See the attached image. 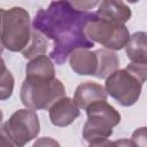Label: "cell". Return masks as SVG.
I'll use <instances>...</instances> for the list:
<instances>
[{"mask_svg":"<svg viewBox=\"0 0 147 147\" xmlns=\"http://www.w3.org/2000/svg\"><path fill=\"white\" fill-rule=\"evenodd\" d=\"M70 68L80 76H95L98 70V55L95 51L76 49L69 56Z\"/></svg>","mask_w":147,"mask_h":147,"instance_id":"obj_10","label":"cell"},{"mask_svg":"<svg viewBox=\"0 0 147 147\" xmlns=\"http://www.w3.org/2000/svg\"><path fill=\"white\" fill-rule=\"evenodd\" d=\"M25 74L29 78H40V79H54L55 68L52 59L46 55H39L31 59L26 67Z\"/></svg>","mask_w":147,"mask_h":147,"instance_id":"obj_12","label":"cell"},{"mask_svg":"<svg viewBox=\"0 0 147 147\" xmlns=\"http://www.w3.org/2000/svg\"><path fill=\"white\" fill-rule=\"evenodd\" d=\"M14 90V77L9 70H7L5 63L2 62V74H1V92L0 99L6 100L13 94Z\"/></svg>","mask_w":147,"mask_h":147,"instance_id":"obj_16","label":"cell"},{"mask_svg":"<svg viewBox=\"0 0 147 147\" xmlns=\"http://www.w3.org/2000/svg\"><path fill=\"white\" fill-rule=\"evenodd\" d=\"M95 15L102 20L118 24H125L131 18V9L123 1L105 0L99 3Z\"/></svg>","mask_w":147,"mask_h":147,"instance_id":"obj_11","label":"cell"},{"mask_svg":"<svg viewBox=\"0 0 147 147\" xmlns=\"http://www.w3.org/2000/svg\"><path fill=\"white\" fill-rule=\"evenodd\" d=\"M131 138L137 147H147V126L134 130Z\"/></svg>","mask_w":147,"mask_h":147,"instance_id":"obj_18","label":"cell"},{"mask_svg":"<svg viewBox=\"0 0 147 147\" xmlns=\"http://www.w3.org/2000/svg\"><path fill=\"white\" fill-rule=\"evenodd\" d=\"M109 147H137L133 140L131 139H117L115 141H110Z\"/></svg>","mask_w":147,"mask_h":147,"instance_id":"obj_21","label":"cell"},{"mask_svg":"<svg viewBox=\"0 0 147 147\" xmlns=\"http://www.w3.org/2000/svg\"><path fill=\"white\" fill-rule=\"evenodd\" d=\"M32 147H61V146L57 140L51 137H41L33 142Z\"/></svg>","mask_w":147,"mask_h":147,"instance_id":"obj_19","label":"cell"},{"mask_svg":"<svg viewBox=\"0 0 147 147\" xmlns=\"http://www.w3.org/2000/svg\"><path fill=\"white\" fill-rule=\"evenodd\" d=\"M125 53L133 63H147V32H134L125 46Z\"/></svg>","mask_w":147,"mask_h":147,"instance_id":"obj_13","label":"cell"},{"mask_svg":"<svg viewBox=\"0 0 147 147\" xmlns=\"http://www.w3.org/2000/svg\"><path fill=\"white\" fill-rule=\"evenodd\" d=\"M98 55V70L95 74L96 78H108L111 74L118 70L119 57L114 51L100 48L95 51Z\"/></svg>","mask_w":147,"mask_h":147,"instance_id":"obj_14","label":"cell"},{"mask_svg":"<svg viewBox=\"0 0 147 147\" xmlns=\"http://www.w3.org/2000/svg\"><path fill=\"white\" fill-rule=\"evenodd\" d=\"M47 47H48L47 39L40 32L32 29L31 40H30L29 45L26 46V48L22 52V54L25 59L31 60L39 55H44V53H46V51H47Z\"/></svg>","mask_w":147,"mask_h":147,"instance_id":"obj_15","label":"cell"},{"mask_svg":"<svg viewBox=\"0 0 147 147\" xmlns=\"http://www.w3.org/2000/svg\"><path fill=\"white\" fill-rule=\"evenodd\" d=\"M142 83L126 68L111 74L105 83V90L121 106H133L141 94Z\"/></svg>","mask_w":147,"mask_h":147,"instance_id":"obj_7","label":"cell"},{"mask_svg":"<svg viewBox=\"0 0 147 147\" xmlns=\"http://www.w3.org/2000/svg\"><path fill=\"white\" fill-rule=\"evenodd\" d=\"M48 115L51 123L54 126L64 127L74 123V121L80 115V111L79 107L72 99L64 96L48 109Z\"/></svg>","mask_w":147,"mask_h":147,"instance_id":"obj_8","label":"cell"},{"mask_svg":"<svg viewBox=\"0 0 147 147\" xmlns=\"http://www.w3.org/2000/svg\"><path fill=\"white\" fill-rule=\"evenodd\" d=\"M1 44L10 52H23L31 40L30 15L22 7L1 9Z\"/></svg>","mask_w":147,"mask_h":147,"instance_id":"obj_2","label":"cell"},{"mask_svg":"<svg viewBox=\"0 0 147 147\" xmlns=\"http://www.w3.org/2000/svg\"><path fill=\"white\" fill-rule=\"evenodd\" d=\"M107 92L101 84L94 82H84L79 84L74 94L75 103L83 109H87L93 103L107 101Z\"/></svg>","mask_w":147,"mask_h":147,"instance_id":"obj_9","label":"cell"},{"mask_svg":"<svg viewBox=\"0 0 147 147\" xmlns=\"http://www.w3.org/2000/svg\"><path fill=\"white\" fill-rule=\"evenodd\" d=\"M126 69L133 74L142 84L147 80V63H129Z\"/></svg>","mask_w":147,"mask_h":147,"instance_id":"obj_17","label":"cell"},{"mask_svg":"<svg viewBox=\"0 0 147 147\" xmlns=\"http://www.w3.org/2000/svg\"><path fill=\"white\" fill-rule=\"evenodd\" d=\"M0 147H15V146L10 140H8L5 136L1 134L0 136Z\"/></svg>","mask_w":147,"mask_h":147,"instance_id":"obj_23","label":"cell"},{"mask_svg":"<svg viewBox=\"0 0 147 147\" xmlns=\"http://www.w3.org/2000/svg\"><path fill=\"white\" fill-rule=\"evenodd\" d=\"M109 145H110V140L101 139V140H96V141L90 142L88 147H109Z\"/></svg>","mask_w":147,"mask_h":147,"instance_id":"obj_22","label":"cell"},{"mask_svg":"<svg viewBox=\"0 0 147 147\" xmlns=\"http://www.w3.org/2000/svg\"><path fill=\"white\" fill-rule=\"evenodd\" d=\"M86 36L93 42L102 45L109 51H119L130 40V32L125 24L102 20L94 15L86 26Z\"/></svg>","mask_w":147,"mask_h":147,"instance_id":"obj_6","label":"cell"},{"mask_svg":"<svg viewBox=\"0 0 147 147\" xmlns=\"http://www.w3.org/2000/svg\"><path fill=\"white\" fill-rule=\"evenodd\" d=\"M99 3L100 2H98V1H72V5L75 7H77L78 9L83 10V11H86L87 9H91L94 6H99Z\"/></svg>","mask_w":147,"mask_h":147,"instance_id":"obj_20","label":"cell"},{"mask_svg":"<svg viewBox=\"0 0 147 147\" xmlns=\"http://www.w3.org/2000/svg\"><path fill=\"white\" fill-rule=\"evenodd\" d=\"M94 15L78 9L71 1H53L37 11L32 29L53 41L49 57L56 64H63L74 51L94 46L86 36V26Z\"/></svg>","mask_w":147,"mask_h":147,"instance_id":"obj_1","label":"cell"},{"mask_svg":"<svg viewBox=\"0 0 147 147\" xmlns=\"http://www.w3.org/2000/svg\"><path fill=\"white\" fill-rule=\"evenodd\" d=\"M64 96V85L57 78L40 79L25 77L20 91L22 103L32 110L49 109L56 101Z\"/></svg>","mask_w":147,"mask_h":147,"instance_id":"obj_3","label":"cell"},{"mask_svg":"<svg viewBox=\"0 0 147 147\" xmlns=\"http://www.w3.org/2000/svg\"><path fill=\"white\" fill-rule=\"evenodd\" d=\"M40 123L37 113L32 109H18L2 124L1 134L10 140L15 147H24L37 138Z\"/></svg>","mask_w":147,"mask_h":147,"instance_id":"obj_5","label":"cell"},{"mask_svg":"<svg viewBox=\"0 0 147 147\" xmlns=\"http://www.w3.org/2000/svg\"><path fill=\"white\" fill-rule=\"evenodd\" d=\"M87 121L83 126V138L87 142L108 139L113 127L121 122V114L107 101L93 103L86 109Z\"/></svg>","mask_w":147,"mask_h":147,"instance_id":"obj_4","label":"cell"}]
</instances>
